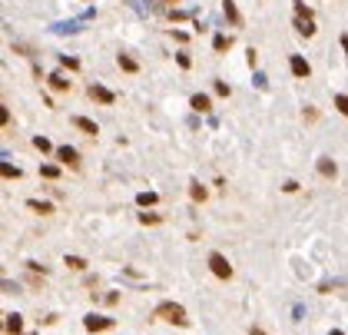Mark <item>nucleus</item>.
Returning <instances> with one entry per match:
<instances>
[{
	"label": "nucleus",
	"instance_id": "nucleus-1",
	"mask_svg": "<svg viewBox=\"0 0 348 335\" xmlns=\"http://www.w3.org/2000/svg\"><path fill=\"white\" fill-rule=\"evenodd\" d=\"M152 319H163V322L179 325V329L189 325V315H186V309L179 305V302H159V305L152 309Z\"/></svg>",
	"mask_w": 348,
	"mask_h": 335
},
{
	"label": "nucleus",
	"instance_id": "nucleus-2",
	"mask_svg": "<svg viewBox=\"0 0 348 335\" xmlns=\"http://www.w3.org/2000/svg\"><path fill=\"white\" fill-rule=\"evenodd\" d=\"M209 269H212V276L216 279H232V266H229V259L222 252H209Z\"/></svg>",
	"mask_w": 348,
	"mask_h": 335
},
{
	"label": "nucleus",
	"instance_id": "nucleus-3",
	"mask_svg": "<svg viewBox=\"0 0 348 335\" xmlns=\"http://www.w3.org/2000/svg\"><path fill=\"white\" fill-rule=\"evenodd\" d=\"M113 322H116V319H109V315H103V312H90L87 319H83V329H87V332H106V329H113Z\"/></svg>",
	"mask_w": 348,
	"mask_h": 335
},
{
	"label": "nucleus",
	"instance_id": "nucleus-4",
	"mask_svg": "<svg viewBox=\"0 0 348 335\" xmlns=\"http://www.w3.org/2000/svg\"><path fill=\"white\" fill-rule=\"evenodd\" d=\"M90 100L103 103V106H113V103H116V93H113V90H106L103 83H90Z\"/></svg>",
	"mask_w": 348,
	"mask_h": 335
},
{
	"label": "nucleus",
	"instance_id": "nucleus-5",
	"mask_svg": "<svg viewBox=\"0 0 348 335\" xmlns=\"http://www.w3.org/2000/svg\"><path fill=\"white\" fill-rule=\"evenodd\" d=\"M53 156L60 159V166H70V169L80 166V153H76L73 146H56V153H53Z\"/></svg>",
	"mask_w": 348,
	"mask_h": 335
},
{
	"label": "nucleus",
	"instance_id": "nucleus-6",
	"mask_svg": "<svg viewBox=\"0 0 348 335\" xmlns=\"http://www.w3.org/2000/svg\"><path fill=\"white\" fill-rule=\"evenodd\" d=\"M289 70H292V77H298V80H308L312 77V67H308V60L305 56H289Z\"/></svg>",
	"mask_w": 348,
	"mask_h": 335
},
{
	"label": "nucleus",
	"instance_id": "nucleus-7",
	"mask_svg": "<svg viewBox=\"0 0 348 335\" xmlns=\"http://www.w3.org/2000/svg\"><path fill=\"white\" fill-rule=\"evenodd\" d=\"M3 332L7 335H23V315L20 312H7L3 315Z\"/></svg>",
	"mask_w": 348,
	"mask_h": 335
},
{
	"label": "nucleus",
	"instance_id": "nucleus-8",
	"mask_svg": "<svg viewBox=\"0 0 348 335\" xmlns=\"http://www.w3.org/2000/svg\"><path fill=\"white\" fill-rule=\"evenodd\" d=\"M295 30L302 37H315V17H298L295 13Z\"/></svg>",
	"mask_w": 348,
	"mask_h": 335
},
{
	"label": "nucleus",
	"instance_id": "nucleus-9",
	"mask_svg": "<svg viewBox=\"0 0 348 335\" xmlns=\"http://www.w3.org/2000/svg\"><path fill=\"white\" fill-rule=\"evenodd\" d=\"M70 123H73L76 130H83V133H87V136H97V133H99V126L93 123V120H90V116H73V120H70Z\"/></svg>",
	"mask_w": 348,
	"mask_h": 335
},
{
	"label": "nucleus",
	"instance_id": "nucleus-10",
	"mask_svg": "<svg viewBox=\"0 0 348 335\" xmlns=\"http://www.w3.org/2000/svg\"><path fill=\"white\" fill-rule=\"evenodd\" d=\"M189 106H193L196 113H209L212 110V100H209L206 93H193V96H189Z\"/></svg>",
	"mask_w": 348,
	"mask_h": 335
},
{
	"label": "nucleus",
	"instance_id": "nucleus-11",
	"mask_svg": "<svg viewBox=\"0 0 348 335\" xmlns=\"http://www.w3.org/2000/svg\"><path fill=\"white\" fill-rule=\"evenodd\" d=\"M315 169H318V176H325V179H335V176H338V166H335V163H332L328 156H322V159H318V163H315Z\"/></svg>",
	"mask_w": 348,
	"mask_h": 335
},
{
	"label": "nucleus",
	"instance_id": "nucleus-12",
	"mask_svg": "<svg viewBox=\"0 0 348 335\" xmlns=\"http://www.w3.org/2000/svg\"><path fill=\"white\" fill-rule=\"evenodd\" d=\"M222 13L229 17L232 27H242V17H239V10H236V0H222Z\"/></svg>",
	"mask_w": 348,
	"mask_h": 335
},
{
	"label": "nucleus",
	"instance_id": "nucleus-13",
	"mask_svg": "<svg viewBox=\"0 0 348 335\" xmlns=\"http://www.w3.org/2000/svg\"><path fill=\"white\" fill-rule=\"evenodd\" d=\"M27 209L37 212V216H50V212H53V206H50L47 199H27Z\"/></svg>",
	"mask_w": 348,
	"mask_h": 335
},
{
	"label": "nucleus",
	"instance_id": "nucleus-14",
	"mask_svg": "<svg viewBox=\"0 0 348 335\" xmlns=\"http://www.w3.org/2000/svg\"><path fill=\"white\" fill-rule=\"evenodd\" d=\"M116 63H120V70H126V73H136V70H140V63H136L130 53H116Z\"/></svg>",
	"mask_w": 348,
	"mask_h": 335
},
{
	"label": "nucleus",
	"instance_id": "nucleus-15",
	"mask_svg": "<svg viewBox=\"0 0 348 335\" xmlns=\"http://www.w3.org/2000/svg\"><path fill=\"white\" fill-rule=\"evenodd\" d=\"M229 47H232V37H226V34H216V37H212V50H216V53H226Z\"/></svg>",
	"mask_w": 348,
	"mask_h": 335
},
{
	"label": "nucleus",
	"instance_id": "nucleus-16",
	"mask_svg": "<svg viewBox=\"0 0 348 335\" xmlns=\"http://www.w3.org/2000/svg\"><path fill=\"white\" fill-rule=\"evenodd\" d=\"M47 83H50L53 90H60V93H63V90H70V80H66L63 73H50V77H47Z\"/></svg>",
	"mask_w": 348,
	"mask_h": 335
},
{
	"label": "nucleus",
	"instance_id": "nucleus-17",
	"mask_svg": "<svg viewBox=\"0 0 348 335\" xmlns=\"http://www.w3.org/2000/svg\"><path fill=\"white\" fill-rule=\"evenodd\" d=\"M63 266H66V269H76V272H83L90 262H87L83 256H63Z\"/></svg>",
	"mask_w": 348,
	"mask_h": 335
},
{
	"label": "nucleus",
	"instance_id": "nucleus-18",
	"mask_svg": "<svg viewBox=\"0 0 348 335\" xmlns=\"http://www.w3.org/2000/svg\"><path fill=\"white\" fill-rule=\"evenodd\" d=\"M189 196H193V199H196V202H206L209 190H206V186H202V183H193V186H189Z\"/></svg>",
	"mask_w": 348,
	"mask_h": 335
},
{
	"label": "nucleus",
	"instance_id": "nucleus-19",
	"mask_svg": "<svg viewBox=\"0 0 348 335\" xmlns=\"http://www.w3.org/2000/svg\"><path fill=\"white\" fill-rule=\"evenodd\" d=\"M40 176H44V179H60V166H53V163H44V166H40Z\"/></svg>",
	"mask_w": 348,
	"mask_h": 335
},
{
	"label": "nucleus",
	"instance_id": "nucleus-20",
	"mask_svg": "<svg viewBox=\"0 0 348 335\" xmlns=\"http://www.w3.org/2000/svg\"><path fill=\"white\" fill-rule=\"evenodd\" d=\"M136 202L146 209V206H156V202H159V196H156V192H140V196H136Z\"/></svg>",
	"mask_w": 348,
	"mask_h": 335
},
{
	"label": "nucleus",
	"instance_id": "nucleus-21",
	"mask_svg": "<svg viewBox=\"0 0 348 335\" xmlns=\"http://www.w3.org/2000/svg\"><path fill=\"white\" fill-rule=\"evenodd\" d=\"M33 146H37L40 153H56L53 146H50V140H47V136H33Z\"/></svg>",
	"mask_w": 348,
	"mask_h": 335
},
{
	"label": "nucleus",
	"instance_id": "nucleus-22",
	"mask_svg": "<svg viewBox=\"0 0 348 335\" xmlns=\"http://www.w3.org/2000/svg\"><path fill=\"white\" fill-rule=\"evenodd\" d=\"M140 223L143 226H156V223H163V216H159V212H140Z\"/></svg>",
	"mask_w": 348,
	"mask_h": 335
},
{
	"label": "nucleus",
	"instance_id": "nucleus-23",
	"mask_svg": "<svg viewBox=\"0 0 348 335\" xmlns=\"http://www.w3.org/2000/svg\"><path fill=\"white\" fill-rule=\"evenodd\" d=\"M0 173H3V179H20V166H10V163H3Z\"/></svg>",
	"mask_w": 348,
	"mask_h": 335
},
{
	"label": "nucleus",
	"instance_id": "nucleus-24",
	"mask_svg": "<svg viewBox=\"0 0 348 335\" xmlns=\"http://www.w3.org/2000/svg\"><path fill=\"white\" fill-rule=\"evenodd\" d=\"M60 67H66V70H80V60H76V56L60 53Z\"/></svg>",
	"mask_w": 348,
	"mask_h": 335
},
{
	"label": "nucleus",
	"instance_id": "nucleus-25",
	"mask_svg": "<svg viewBox=\"0 0 348 335\" xmlns=\"http://www.w3.org/2000/svg\"><path fill=\"white\" fill-rule=\"evenodd\" d=\"M335 106H338L342 116H348V96H345V93H335Z\"/></svg>",
	"mask_w": 348,
	"mask_h": 335
},
{
	"label": "nucleus",
	"instance_id": "nucleus-26",
	"mask_svg": "<svg viewBox=\"0 0 348 335\" xmlns=\"http://www.w3.org/2000/svg\"><path fill=\"white\" fill-rule=\"evenodd\" d=\"M212 87H216V93H219V96H229V93H232V87H229L226 80H216Z\"/></svg>",
	"mask_w": 348,
	"mask_h": 335
},
{
	"label": "nucleus",
	"instance_id": "nucleus-27",
	"mask_svg": "<svg viewBox=\"0 0 348 335\" xmlns=\"http://www.w3.org/2000/svg\"><path fill=\"white\" fill-rule=\"evenodd\" d=\"M176 63H179L183 70H189V67H193V60H189V53H176Z\"/></svg>",
	"mask_w": 348,
	"mask_h": 335
},
{
	"label": "nucleus",
	"instance_id": "nucleus-28",
	"mask_svg": "<svg viewBox=\"0 0 348 335\" xmlns=\"http://www.w3.org/2000/svg\"><path fill=\"white\" fill-rule=\"evenodd\" d=\"M246 63H249V67H255V63H259V53H255L252 47H249V50H246Z\"/></svg>",
	"mask_w": 348,
	"mask_h": 335
},
{
	"label": "nucleus",
	"instance_id": "nucleus-29",
	"mask_svg": "<svg viewBox=\"0 0 348 335\" xmlns=\"http://www.w3.org/2000/svg\"><path fill=\"white\" fill-rule=\"evenodd\" d=\"M282 192H298V183H295V179H285V183H282Z\"/></svg>",
	"mask_w": 348,
	"mask_h": 335
},
{
	"label": "nucleus",
	"instance_id": "nucleus-30",
	"mask_svg": "<svg viewBox=\"0 0 348 335\" xmlns=\"http://www.w3.org/2000/svg\"><path fill=\"white\" fill-rule=\"evenodd\" d=\"M3 292H13V295H17V292H20V289H17V282H10V279H3Z\"/></svg>",
	"mask_w": 348,
	"mask_h": 335
},
{
	"label": "nucleus",
	"instance_id": "nucleus-31",
	"mask_svg": "<svg viewBox=\"0 0 348 335\" xmlns=\"http://www.w3.org/2000/svg\"><path fill=\"white\" fill-rule=\"evenodd\" d=\"M173 37L179 40V44H186V40H189V34H186V30H173Z\"/></svg>",
	"mask_w": 348,
	"mask_h": 335
},
{
	"label": "nucleus",
	"instance_id": "nucleus-32",
	"mask_svg": "<svg viewBox=\"0 0 348 335\" xmlns=\"http://www.w3.org/2000/svg\"><path fill=\"white\" fill-rule=\"evenodd\" d=\"M249 335H269V332H265L262 325H252V329H249Z\"/></svg>",
	"mask_w": 348,
	"mask_h": 335
},
{
	"label": "nucleus",
	"instance_id": "nucleus-33",
	"mask_svg": "<svg viewBox=\"0 0 348 335\" xmlns=\"http://www.w3.org/2000/svg\"><path fill=\"white\" fill-rule=\"evenodd\" d=\"M342 50H345V56H348V34H342Z\"/></svg>",
	"mask_w": 348,
	"mask_h": 335
},
{
	"label": "nucleus",
	"instance_id": "nucleus-34",
	"mask_svg": "<svg viewBox=\"0 0 348 335\" xmlns=\"http://www.w3.org/2000/svg\"><path fill=\"white\" fill-rule=\"evenodd\" d=\"M328 335H345V332H338V329H332V332H328Z\"/></svg>",
	"mask_w": 348,
	"mask_h": 335
},
{
	"label": "nucleus",
	"instance_id": "nucleus-35",
	"mask_svg": "<svg viewBox=\"0 0 348 335\" xmlns=\"http://www.w3.org/2000/svg\"><path fill=\"white\" fill-rule=\"evenodd\" d=\"M163 3H176V0H163Z\"/></svg>",
	"mask_w": 348,
	"mask_h": 335
},
{
	"label": "nucleus",
	"instance_id": "nucleus-36",
	"mask_svg": "<svg viewBox=\"0 0 348 335\" xmlns=\"http://www.w3.org/2000/svg\"><path fill=\"white\" fill-rule=\"evenodd\" d=\"M33 335H37V332H33Z\"/></svg>",
	"mask_w": 348,
	"mask_h": 335
}]
</instances>
